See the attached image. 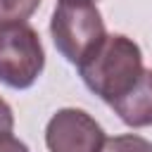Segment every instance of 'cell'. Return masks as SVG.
Returning a JSON list of instances; mask_svg holds the SVG:
<instances>
[{"instance_id":"1","label":"cell","mask_w":152,"mask_h":152,"mask_svg":"<svg viewBox=\"0 0 152 152\" xmlns=\"http://www.w3.org/2000/svg\"><path fill=\"white\" fill-rule=\"evenodd\" d=\"M78 71L86 88L102 102L112 104L124 97L145 74L140 45L124 33L104 36L95 52L78 64Z\"/></svg>"},{"instance_id":"2","label":"cell","mask_w":152,"mask_h":152,"mask_svg":"<svg viewBox=\"0 0 152 152\" xmlns=\"http://www.w3.org/2000/svg\"><path fill=\"white\" fill-rule=\"evenodd\" d=\"M50 36L57 52L78 66L95 52L107 31L93 0H59L50 19Z\"/></svg>"},{"instance_id":"3","label":"cell","mask_w":152,"mask_h":152,"mask_svg":"<svg viewBox=\"0 0 152 152\" xmlns=\"http://www.w3.org/2000/svg\"><path fill=\"white\" fill-rule=\"evenodd\" d=\"M45 69L38 31L26 21L0 24V83L14 90L31 88Z\"/></svg>"},{"instance_id":"4","label":"cell","mask_w":152,"mask_h":152,"mask_svg":"<svg viewBox=\"0 0 152 152\" xmlns=\"http://www.w3.org/2000/svg\"><path fill=\"white\" fill-rule=\"evenodd\" d=\"M104 140L102 126L76 107L57 109L45 126V145L50 152H100Z\"/></svg>"},{"instance_id":"5","label":"cell","mask_w":152,"mask_h":152,"mask_svg":"<svg viewBox=\"0 0 152 152\" xmlns=\"http://www.w3.org/2000/svg\"><path fill=\"white\" fill-rule=\"evenodd\" d=\"M112 109L119 114V119L126 126L142 128L152 126V71L145 69L140 81L116 102H112Z\"/></svg>"},{"instance_id":"6","label":"cell","mask_w":152,"mask_h":152,"mask_svg":"<svg viewBox=\"0 0 152 152\" xmlns=\"http://www.w3.org/2000/svg\"><path fill=\"white\" fill-rule=\"evenodd\" d=\"M38 7L40 0H0V24L26 21Z\"/></svg>"},{"instance_id":"7","label":"cell","mask_w":152,"mask_h":152,"mask_svg":"<svg viewBox=\"0 0 152 152\" xmlns=\"http://www.w3.org/2000/svg\"><path fill=\"white\" fill-rule=\"evenodd\" d=\"M100 152H152V142L135 133H124L107 138Z\"/></svg>"},{"instance_id":"8","label":"cell","mask_w":152,"mask_h":152,"mask_svg":"<svg viewBox=\"0 0 152 152\" xmlns=\"http://www.w3.org/2000/svg\"><path fill=\"white\" fill-rule=\"evenodd\" d=\"M0 152H28V147L12 133H0Z\"/></svg>"},{"instance_id":"9","label":"cell","mask_w":152,"mask_h":152,"mask_svg":"<svg viewBox=\"0 0 152 152\" xmlns=\"http://www.w3.org/2000/svg\"><path fill=\"white\" fill-rule=\"evenodd\" d=\"M14 128V114H12V107L0 97V133H12Z\"/></svg>"},{"instance_id":"10","label":"cell","mask_w":152,"mask_h":152,"mask_svg":"<svg viewBox=\"0 0 152 152\" xmlns=\"http://www.w3.org/2000/svg\"><path fill=\"white\" fill-rule=\"evenodd\" d=\"M150 71H152V69H150Z\"/></svg>"}]
</instances>
